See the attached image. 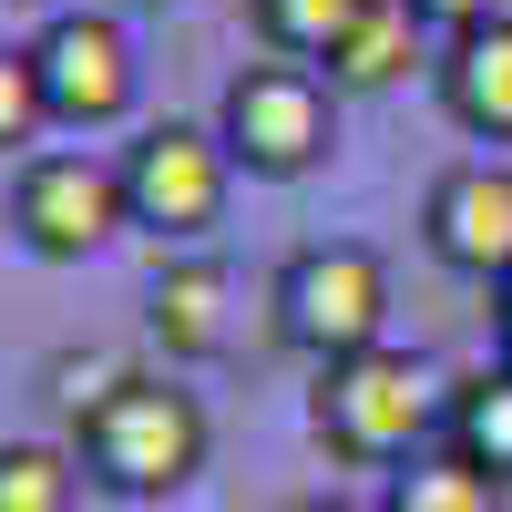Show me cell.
Listing matches in <instances>:
<instances>
[{
    "label": "cell",
    "mask_w": 512,
    "mask_h": 512,
    "mask_svg": "<svg viewBox=\"0 0 512 512\" xmlns=\"http://www.w3.org/2000/svg\"><path fill=\"white\" fill-rule=\"evenodd\" d=\"M82 451L72 441H0V512H72Z\"/></svg>",
    "instance_id": "cell-15"
},
{
    "label": "cell",
    "mask_w": 512,
    "mask_h": 512,
    "mask_svg": "<svg viewBox=\"0 0 512 512\" xmlns=\"http://www.w3.org/2000/svg\"><path fill=\"white\" fill-rule=\"evenodd\" d=\"M41 123H52V93H41L31 41H0V164H31Z\"/></svg>",
    "instance_id": "cell-16"
},
{
    "label": "cell",
    "mask_w": 512,
    "mask_h": 512,
    "mask_svg": "<svg viewBox=\"0 0 512 512\" xmlns=\"http://www.w3.org/2000/svg\"><path fill=\"white\" fill-rule=\"evenodd\" d=\"M492 349H502V369H512V287H492Z\"/></svg>",
    "instance_id": "cell-18"
},
{
    "label": "cell",
    "mask_w": 512,
    "mask_h": 512,
    "mask_svg": "<svg viewBox=\"0 0 512 512\" xmlns=\"http://www.w3.org/2000/svg\"><path fill=\"white\" fill-rule=\"evenodd\" d=\"M297 512H379V502H349V492H318V502H297Z\"/></svg>",
    "instance_id": "cell-19"
},
{
    "label": "cell",
    "mask_w": 512,
    "mask_h": 512,
    "mask_svg": "<svg viewBox=\"0 0 512 512\" xmlns=\"http://www.w3.org/2000/svg\"><path fill=\"white\" fill-rule=\"evenodd\" d=\"M420 246L472 287H512V164L472 154L420 195Z\"/></svg>",
    "instance_id": "cell-8"
},
{
    "label": "cell",
    "mask_w": 512,
    "mask_h": 512,
    "mask_svg": "<svg viewBox=\"0 0 512 512\" xmlns=\"http://www.w3.org/2000/svg\"><path fill=\"white\" fill-rule=\"evenodd\" d=\"M226 267L216 256H164L154 267V297H144V328H154V349L164 369H185V359H216L226 349Z\"/></svg>",
    "instance_id": "cell-10"
},
{
    "label": "cell",
    "mask_w": 512,
    "mask_h": 512,
    "mask_svg": "<svg viewBox=\"0 0 512 512\" xmlns=\"http://www.w3.org/2000/svg\"><path fill=\"white\" fill-rule=\"evenodd\" d=\"M441 441L472 461V472H492L502 492H512V369L492 359L482 379H461L451 390V420H441Z\"/></svg>",
    "instance_id": "cell-12"
},
{
    "label": "cell",
    "mask_w": 512,
    "mask_h": 512,
    "mask_svg": "<svg viewBox=\"0 0 512 512\" xmlns=\"http://www.w3.org/2000/svg\"><path fill=\"white\" fill-rule=\"evenodd\" d=\"M113 164H123V216H134V236H154V246H195L226 216V185H236L226 134L216 123H175V113L144 123Z\"/></svg>",
    "instance_id": "cell-5"
},
{
    "label": "cell",
    "mask_w": 512,
    "mask_h": 512,
    "mask_svg": "<svg viewBox=\"0 0 512 512\" xmlns=\"http://www.w3.org/2000/svg\"><path fill=\"white\" fill-rule=\"evenodd\" d=\"M410 11H420V21H431L441 41H451V31H472V21H492V11H502V0H410Z\"/></svg>",
    "instance_id": "cell-17"
},
{
    "label": "cell",
    "mask_w": 512,
    "mask_h": 512,
    "mask_svg": "<svg viewBox=\"0 0 512 512\" xmlns=\"http://www.w3.org/2000/svg\"><path fill=\"white\" fill-rule=\"evenodd\" d=\"M451 420L441 400V369L420 359V349H359V359H338L318 369V390H308V431L328 461H349V472H400V461L431 451V431Z\"/></svg>",
    "instance_id": "cell-2"
},
{
    "label": "cell",
    "mask_w": 512,
    "mask_h": 512,
    "mask_svg": "<svg viewBox=\"0 0 512 512\" xmlns=\"http://www.w3.org/2000/svg\"><path fill=\"white\" fill-rule=\"evenodd\" d=\"M267 308H277V338L308 369H338V359L390 338V256L359 246V236H318V246H297L277 267Z\"/></svg>",
    "instance_id": "cell-4"
},
{
    "label": "cell",
    "mask_w": 512,
    "mask_h": 512,
    "mask_svg": "<svg viewBox=\"0 0 512 512\" xmlns=\"http://www.w3.org/2000/svg\"><path fill=\"white\" fill-rule=\"evenodd\" d=\"M379 512H502V482L472 472V461L441 441V451H420V461H400V472H390Z\"/></svg>",
    "instance_id": "cell-13"
},
{
    "label": "cell",
    "mask_w": 512,
    "mask_h": 512,
    "mask_svg": "<svg viewBox=\"0 0 512 512\" xmlns=\"http://www.w3.org/2000/svg\"><path fill=\"white\" fill-rule=\"evenodd\" d=\"M431 93H441V113L472 144H512V11H492V21H472V31L441 41Z\"/></svg>",
    "instance_id": "cell-9"
},
{
    "label": "cell",
    "mask_w": 512,
    "mask_h": 512,
    "mask_svg": "<svg viewBox=\"0 0 512 512\" xmlns=\"http://www.w3.org/2000/svg\"><path fill=\"white\" fill-rule=\"evenodd\" d=\"M72 451H82V482L113 502H175L205 472V400L175 390L164 369H123L72 420Z\"/></svg>",
    "instance_id": "cell-1"
},
{
    "label": "cell",
    "mask_w": 512,
    "mask_h": 512,
    "mask_svg": "<svg viewBox=\"0 0 512 512\" xmlns=\"http://www.w3.org/2000/svg\"><path fill=\"white\" fill-rule=\"evenodd\" d=\"M123 226V164L113 154H82V144H52L11 175V236L41 256V267H82L103 256Z\"/></svg>",
    "instance_id": "cell-6"
},
{
    "label": "cell",
    "mask_w": 512,
    "mask_h": 512,
    "mask_svg": "<svg viewBox=\"0 0 512 512\" xmlns=\"http://www.w3.org/2000/svg\"><path fill=\"white\" fill-rule=\"evenodd\" d=\"M31 62H41V93H52V123H72V134L123 123V113H134V93H144L134 31H123V11H103V0L52 11V21L31 31Z\"/></svg>",
    "instance_id": "cell-7"
},
{
    "label": "cell",
    "mask_w": 512,
    "mask_h": 512,
    "mask_svg": "<svg viewBox=\"0 0 512 512\" xmlns=\"http://www.w3.org/2000/svg\"><path fill=\"white\" fill-rule=\"evenodd\" d=\"M420 31H431V21H420L410 0H369V11L349 21V41L318 62V72H328V93H390V82H410Z\"/></svg>",
    "instance_id": "cell-11"
},
{
    "label": "cell",
    "mask_w": 512,
    "mask_h": 512,
    "mask_svg": "<svg viewBox=\"0 0 512 512\" xmlns=\"http://www.w3.org/2000/svg\"><path fill=\"white\" fill-rule=\"evenodd\" d=\"M216 134L236 154V175L256 185H297V175H318L328 144H338V93H328V72L318 62H236L226 72V93H216Z\"/></svg>",
    "instance_id": "cell-3"
},
{
    "label": "cell",
    "mask_w": 512,
    "mask_h": 512,
    "mask_svg": "<svg viewBox=\"0 0 512 512\" xmlns=\"http://www.w3.org/2000/svg\"><path fill=\"white\" fill-rule=\"evenodd\" d=\"M359 11H369V0H246V31L267 41L277 62H328Z\"/></svg>",
    "instance_id": "cell-14"
},
{
    "label": "cell",
    "mask_w": 512,
    "mask_h": 512,
    "mask_svg": "<svg viewBox=\"0 0 512 512\" xmlns=\"http://www.w3.org/2000/svg\"><path fill=\"white\" fill-rule=\"evenodd\" d=\"M103 11H164V0H103Z\"/></svg>",
    "instance_id": "cell-20"
}]
</instances>
